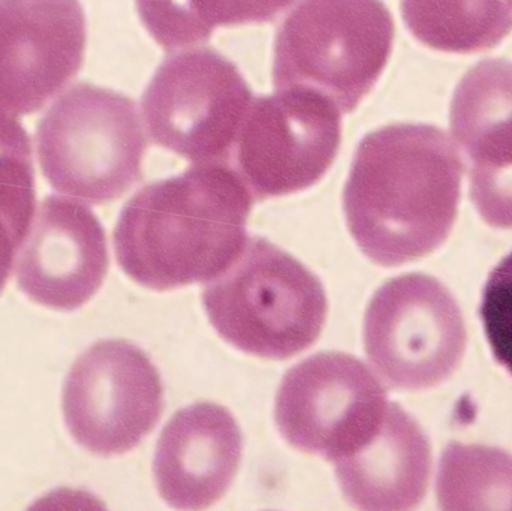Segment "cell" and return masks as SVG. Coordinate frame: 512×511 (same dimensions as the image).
<instances>
[{
	"label": "cell",
	"mask_w": 512,
	"mask_h": 511,
	"mask_svg": "<svg viewBox=\"0 0 512 511\" xmlns=\"http://www.w3.org/2000/svg\"><path fill=\"white\" fill-rule=\"evenodd\" d=\"M203 303L225 341L264 359L303 353L315 344L327 317L321 281L262 237L248 239L237 260L207 282Z\"/></svg>",
	"instance_id": "3"
},
{
	"label": "cell",
	"mask_w": 512,
	"mask_h": 511,
	"mask_svg": "<svg viewBox=\"0 0 512 511\" xmlns=\"http://www.w3.org/2000/svg\"><path fill=\"white\" fill-rule=\"evenodd\" d=\"M62 410L75 443L93 455H123L158 425L164 387L143 350L120 339L99 341L72 365Z\"/></svg>",
	"instance_id": "9"
},
{
	"label": "cell",
	"mask_w": 512,
	"mask_h": 511,
	"mask_svg": "<svg viewBox=\"0 0 512 511\" xmlns=\"http://www.w3.org/2000/svg\"><path fill=\"white\" fill-rule=\"evenodd\" d=\"M436 495L444 510H512V455L450 444L439 464Z\"/></svg>",
	"instance_id": "18"
},
{
	"label": "cell",
	"mask_w": 512,
	"mask_h": 511,
	"mask_svg": "<svg viewBox=\"0 0 512 511\" xmlns=\"http://www.w3.org/2000/svg\"><path fill=\"white\" fill-rule=\"evenodd\" d=\"M86 38L80 0H0V107L41 110L80 71Z\"/></svg>",
	"instance_id": "11"
},
{
	"label": "cell",
	"mask_w": 512,
	"mask_h": 511,
	"mask_svg": "<svg viewBox=\"0 0 512 511\" xmlns=\"http://www.w3.org/2000/svg\"><path fill=\"white\" fill-rule=\"evenodd\" d=\"M451 134L471 161V200L481 218L512 228V62L484 59L454 90Z\"/></svg>",
	"instance_id": "13"
},
{
	"label": "cell",
	"mask_w": 512,
	"mask_h": 511,
	"mask_svg": "<svg viewBox=\"0 0 512 511\" xmlns=\"http://www.w3.org/2000/svg\"><path fill=\"white\" fill-rule=\"evenodd\" d=\"M252 204L254 195L233 167L197 162L144 186L125 204L114 230L117 263L150 290L210 282L242 254Z\"/></svg>",
	"instance_id": "2"
},
{
	"label": "cell",
	"mask_w": 512,
	"mask_h": 511,
	"mask_svg": "<svg viewBox=\"0 0 512 511\" xmlns=\"http://www.w3.org/2000/svg\"><path fill=\"white\" fill-rule=\"evenodd\" d=\"M480 314L493 356L512 375V252L490 275Z\"/></svg>",
	"instance_id": "20"
},
{
	"label": "cell",
	"mask_w": 512,
	"mask_h": 511,
	"mask_svg": "<svg viewBox=\"0 0 512 511\" xmlns=\"http://www.w3.org/2000/svg\"><path fill=\"white\" fill-rule=\"evenodd\" d=\"M342 141L339 108L307 90L254 96L228 165L254 198L304 191L325 176Z\"/></svg>",
	"instance_id": "8"
},
{
	"label": "cell",
	"mask_w": 512,
	"mask_h": 511,
	"mask_svg": "<svg viewBox=\"0 0 512 511\" xmlns=\"http://www.w3.org/2000/svg\"><path fill=\"white\" fill-rule=\"evenodd\" d=\"M36 147L42 174L54 191L104 204L140 182L147 140L131 98L80 83L39 120Z\"/></svg>",
	"instance_id": "5"
},
{
	"label": "cell",
	"mask_w": 512,
	"mask_h": 511,
	"mask_svg": "<svg viewBox=\"0 0 512 511\" xmlns=\"http://www.w3.org/2000/svg\"><path fill=\"white\" fill-rule=\"evenodd\" d=\"M32 143L17 117L0 107V215L24 237L35 216Z\"/></svg>",
	"instance_id": "19"
},
{
	"label": "cell",
	"mask_w": 512,
	"mask_h": 511,
	"mask_svg": "<svg viewBox=\"0 0 512 511\" xmlns=\"http://www.w3.org/2000/svg\"><path fill=\"white\" fill-rule=\"evenodd\" d=\"M466 341L460 306L432 276L391 279L367 306V357L394 389L415 392L444 383L462 363Z\"/></svg>",
	"instance_id": "7"
},
{
	"label": "cell",
	"mask_w": 512,
	"mask_h": 511,
	"mask_svg": "<svg viewBox=\"0 0 512 511\" xmlns=\"http://www.w3.org/2000/svg\"><path fill=\"white\" fill-rule=\"evenodd\" d=\"M388 404L384 386L361 360L319 353L286 372L274 419L286 443L336 462L373 437Z\"/></svg>",
	"instance_id": "10"
},
{
	"label": "cell",
	"mask_w": 512,
	"mask_h": 511,
	"mask_svg": "<svg viewBox=\"0 0 512 511\" xmlns=\"http://www.w3.org/2000/svg\"><path fill=\"white\" fill-rule=\"evenodd\" d=\"M333 464L343 495L357 509L411 510L426 497L432 453L420 425L390 402L373 437Z\"/></svg>",
	"instance_id": "15"
},
{
	"label": "cell",
	"mask_w": 512,
	"mask_h": 511,
	"mask_svg": "<svg viewBox=\"0 0 512 511\" xmlns=\"http://www.w3.org/2000/svg\"><path fill=\"white\" fill-rule=\"evenodd\" d=\"M23 240V234L5 216L0 215V293L11 276L12 267Z\"/></svg>",
	"instance_id": "21"
},
{
	"label": "cell",
	"mask_w": 512,
	"mask_h": 511,
	"mask_svg": "<svg viewBox=\"0 0 512 511\" xmlns=\"http://www.w3.org/2000/svg\"><path fill=\"white\" fill-rule=\"evenodd\" d=\"M382 0H301L277 30L276 90H307L354 111L378 83L394 42Z\"/></svg>",
	"instance_id": "4"
},
{
	"label": "cell",
	"mask_w": 512,
	"mask_h": 511,
	"mask_svg": "<svg viewBox=\"0 0 512 511\" xmlns=\"http://www.w3.org/2000/svg\"><path fill=\"white\" fill-rule=\"evenodd\" d=\"M242 450V431L227 408L201 402L177 411L156 446L159 494L174 509L213 506L230 489Z\"/></svg>",
	"instance_id": "14"
},
{
	"label": "cell",
	"mask_w": 512,
	"mask_h": 511,
	"mask_svg": "<svg viewBox=\"0 0 512 511\" xmlns=\"http://www.w3.org/2000/svg\"><path fill=\"white\" fill-rule=\"evenodd\" d=\"M18 288L32 302L74 311L89 302L108 272V246L98 216L71 198L50 195L18 249Z\"/></svg>",
	"instance_id": "12"
},
{
	"label": "cell",
	"mask_w": 512,
	"mask_h": 511,
	"mask_svg": "<svg viewBox=\"0 0 512 511\" xmlns=\"http://www.w3.org/2000/svg\"><path fill=\"white\" fill-rule=\"evenodd\" d=\"M400 11L417 41L444 53L490 50L512 32V0H400Z\"/></svg>",
	"instance_id": "16"
},
{
	"label": "cell",
	"mask_w": 512,
	"mask_h": 511,
	"mask_svg": "<svg viewBox=\"0 0 512 511\" xmlns=\"http://www.w3.org/2000/svg\"><path fill=\"white\" fill-rule=\"evenodd\" d=\"M465 165L438 126L394 123L355 150L343 209L358 248L379 266L426 257L450 236Z\"/></svg>",
	"instance_id": "1"
},
{
	"label": "cell",
	"mask_w": 512,
	"mask_h": 511,
	"mask_svg": "<svg viewBox=\"0 0 512 511\" xmlns=\"http://www.w3.org/2000/svg\"><path fill=\"white\" fill-rule=\"evenodd\" d=\"M254 99L242 72L215 48L167 57L141 101L150 137L194 162H230Z\"/></svg>",
	"instance_id": "6"
},
{
	"label": "cell",
	"mask_w": 512,
	"mask_h": 511,
	"mask_svg": "<svg viewBox=\"0 0 512 511\" xmlns=\"http://www.w3.org/2000/svg\"><path fill=\"white\" fill-rule=\"evenodd\" d=\"M295 0H137L150 35L167 51L200 44L216 27L267 23Z\"/></svg>",
	"instance_id": "17"
}]
</instances>
